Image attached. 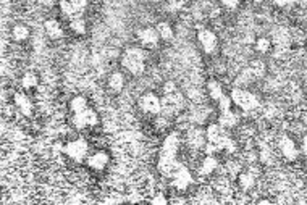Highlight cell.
<instances>
[{"instance_id": "obj_1", "label": "cell", "mask_w": 307, "mask_h": 205, "mask_svg": "<svg viewBox=\"0 0 307 205\" xmlns=\"http://www.w3.org/2000/svg\"><path fill=\"white\" fill-rule=\"evenodd\" d=\"M178 149H180V134L178 133H170L163 140L159 162H157V168H159L160 175L170 179V184L178 191H186L189 186L193 184V175L181 162H178Z\"/></svg>"}, {"instance_id": "obj_2", "label": "cell", "mask_w": 307, "mask_h": 205, "mask_svg": "<svg viewBox=\"0 0 307 205\" xmlns=\"http://www.w3.org/2000/svg\"><path fill=\"white\" fill-rule=\"evenodd\" d=\"M207 142L204 145V152L207 155H213L220 150H226L230 153L236 152V142L230 137V134L226 133V130L218 123H212L207 126L205 130Z\"/></svg>"}, {"instance_id": "obj_3", "label": "cell", "mask_w": 307, "mask_h": 205, "mask_svg": "<svg viewBox=\"0 0 307 205\" xmlns=\"http://www.w3.org/2000/svg\"><path fill=\"white\" fill-rule=\"evenodd\" d=\"M121 65L133 76H141L146 69V54L139 47H128L121 54Z\"/></svg>"}, {"instance_id": "obj_4", "label": "cell", "mask_w": 307, "mask_h": 205, "mask_svg": "<svg viewBox=\"0 0 307 205\" xmlns=\"http://www.w3.org/2000/svg\"><path fill=\"white\" fill-rule=\"evenodd\" d=\"M230 97H231L233 104L238 105L241 110H244V112H252V110H256V108H259V99L252 92L246 91L243 87H234L230 94Z\"/></svg>"}, {"instance_id": "obj_5", "label": "cell", "mask_w": 307, "mask_h": 205, "mask_svg": "<svg viewBox=\"0 0 307 205\" xmlns=\"http://www.w3.org/2000/svg\"><path fill=\"white\" fill-rule=\"evenodd\" d=\"M62 152L67 153V155L75 160L76 163H81L84 160L88 158V153H89V144L86 139H75V140H70L68 144L62 145Z\"/></svg>"}, {"instance_id": "obj_6", "label": "cell", "mask_w": 307, "mask_h": 205, "mask_svg": "<svg viewBox=\"0 0 307 205\" xmlns=\"http://www.w3.org/2000/svg\"><path fill=\"white\" fill-rule=\"evenodd\" d=\"M88 2L89 0H60L58 7H60V11L65 16L73 20V18L83 16L84 10L88 7Z\"/></svg>"}, {"instance_id": "obj_7", "label": "cell", "mask_w": 307, "mask_h": 205, "mask_svg": "<svg viewBox=\"0 0 307 205\" xmlns=\"http://www.w3.org/2000/svg\"><path fill=\"white\" fill-rule=\"evenodd\" d=\"M139 108L149 115H160L162 113V99L154 92H146L139 97Z\"/></svg>"}, {"instance_id": "obj_8", "label": "cell", "mask_w": 307, "mask_h": 205, "mask_svg": "<svg viewBox=\"0 0 307 205\" xmlns=\"http://www.w3.org/2000/svg\"><path fill=\"white\" fill-rule=\"evenodd\" d=\"M198 41H199L201 49L204 50V54H207V55H212L218 47L217 34L207 28H201L198 31Z\"/></svg>"}, {"instance_id": "obj_9", "label": "cell", "mask_w": 307, "mask_h": 205, "mask_svg": "<svg viewBox=\"0 0 307 205\" xmlns=\"http://www.w3.org/2000/svg\"><path fill=\"white\" fill-rule=\"evenodd\" d=\"M183 104H185V99H183L180 91H175L172 94H165L162 99V113H165V115L176 113L183 107Z\"/></svg>"}, {"instance_id": "obj_10", "label": "cell", "mask_w": 307, "mask_h": 205, "mask_svg": "<svg viewBox=\"0 0 307 205\" xmlns=\"http://www.w3.org/2000/svg\"><path fill=\"white\" fill-rule=\"evenodd\" d=\"M99 123V117L93 108H86L80 113H73V125L78 130H84L88 126H96Z\"/></svg>"}, {"instance_id": "obj_11", "label": "cell", "mask_w": 307, "mask_h": 205, "mask_svg": "<svg viewBox=\"0 0 307 205\" xmlns=\"http://www.w3.org/2000/svg\"><path fill=\"white\" fill-rule=\"evenodd\" d=\"M280 152H282V155L286 158V160H290V162H293V160H296L298 155H299V150H298V147L295 144V140H293L290 136H286V134H283L282 137H280Z\"/></svg>"}, {"instance_id": "obj_12", "label": "cell", "mask_w": 307, "mask_h": 205, "mask_svg": "<svg viewBox=\"0 0 307 205\" xmlns=\"http://www.w3.org/2000/svg\"><path fill=\"white\" fill-rule=\"evenodd\" d=\"M108 162H110L108 153L103 152V150H97L94 153H91V155H88V158H86V165L89 166V168L96 170V171L105 170V166L108 165Z\"/></svg>"}, {"instance_id": "obj_13", "label": "cell", "mask_w": 307, "mask_h": 205, "mask_svg": "<svg viewBox=\"0 0 307 205\" xmlns=\"http://www.w3.org/2000/svg\"><path fill=\"white\" fill-rule=\"evenodd\" d=\"M138 39L141 41L142 46L146 47H155L157 44L160 41V36L157 33V29L152 26H147V28H141L138 31Z\"/></svg>"}, {"instance_id": "obj_14", "label": "cell", "mask_w": 307, "mask_h": 205, "mask_svg": "<svg viewBox=\"0 0 307 205\" xmlns=\"http://www.w3.org/2000/svg\"><path fill=\"white\" fill-rule=\"evenodd\" d=\"M188 142L194 149H204V145L207 142L205 131H202L201 128H191L188 131Z\"/></svg>"}, {"instance_id": "obj_15", "label": "cell", "mask_w": 307, "mask_h": 205, "mask_svg": "<svg viewBox=\"0 0 307 205\" xmlns=\"http://www.w3.org/2000/svg\"><path fill=\"white\" fill-rule=\"evenodd\" d=\"M13 102H15L16 108L24 115V117H31L32 115V102L24 92H16L13 95Z\"/></svg>"}, {"instance_id": "obj_16", "label": "cell", "mask_w": 307, "mask_h": 205, "mask_svg": "<svg viewBox=\"0 0 307 205\" xmlns=\"http://www.w3.org/2000/svg\"><path fill=\"white\" fill-rule=\"evenodd\" d=\"M44 29H45V34H47L50 39H62L63 37V29H62V24L58 23L57 20H47L44 23Z\"/></svg>"}, {"instance_id": "obj_17", "label": "cell", "mask_w": 307, "mask_h": 205, "mask_svg": "<svg viewBox=\"0 0 307 205\" xmlns=\"http://www.w3.org/2000/svg\"><path fill=\"white\" fill-rule=\"evenodd\" d=\"M218 125H221L228 130V128H233L238 125V115L234 113L231 108H226V110H220V117H218Z\"/></svg>"}, {"instance_id": "obj_18", "label": "cell", "mask_w": 307, "mask_h": 205, "mask_svg": "<svg viewBox=\"0 0 307 205\" xmlns=\"http://www.w3.org/2000/svg\"><path fill=\"white\" fill-rule=\"evenodd\" d=\"M218 168V160L213 155H205V158L202 160V163L199 166V175L201 176H208Z\"/></svg>"}, {"instance_id": "obj_19", "label": "cell", "mask_w": 307, "mask_h": 205, "mask_svg": "<svg viewBox=\"0 0 307 205\" xmlns=\"http://www.w3.org/2000/svg\"><path fill=\"white\" fill-rule=\"evenodd\" d=\"M238 183L243 188V191H251L256 186V175L252 171H239Z\"/></svg>"}, {"instance_id": "obj_20", "label": "cell", "mask_w": 307, "mask_h": 205, "mask_svg": "<svg viewBox=\"0 0 307 205\" xmlns=\"http://www.w3.org/2000/svg\"><path fill=\"white\" fill-rule=\"evenodd\" d=\"M108 87L110 91L113 92H121L123 87H125V76L120 71H115L108 76Z\"/></svg>"}, {"instance_id": "obj_21", "label": "cell", "mask_w": 307, "mask_h": 205, "mask_svg": "<svg viewBox=\"0 0 307 205\" xmlns=\"http://www.w3.org/2000/svg\"><path fill=\"white\" fill-rule=\"evenodd\" d=\"M207 92H208V95H210V99L215 100V102H218L225 95L223 87H221V84L217 79H210L207 82Z\"/></svg>"}, {"instance_id": "obj_22", "label": "cell", "mask_w": 307, "mask_h": 205, "mask_svg": "<svg viewBox=\"0 0 307 205\" xmlns=\"http://www.w3.org/2000/svg\"><path fill=\"white\" fill-rule=\"evenodd\" d=\"M29 28L26 26V24H15V26H13V29H11V37L13 39H15L16 42H24L26 39H28L29 37Z\"/></svg>"}, {"instance_id": "obj_23", "label": "cell", "mask_w": 307, "mask_h": 205, "mask_svg": "<svg viewBox=\"0 0 307 205\" xmlns=\"http://www.w3.org/2000/svg\"><path fill=\"white\" fill-rule=\"evenodd\" d=\"M86 108H89V105H88V99L84 97V95H75V97L70 100L71 113H80L83 110H86Z\"/></svg>"}, {"instance_id": "obj_24", "label": "cell", "mask_w": 307, "mask_h": 205, "mask_svg": "<svg viewBox=\"0 0 307 205\" xmlns=\"http://www.w3.org/2000/svg\"><path fill=\"white\" fill-rule=\"evenodd\" d=\"M155 29H157V33H159L162 41H172V39H173V34H175V33H173V28L170 26V23L160 21V23L155 26Z\"/></svg>"}, {"instance_id": "obj_25", "label": "cell", "mask_w": 307, "mask_h": 205, "mask_svg": "<svg viewBox=\"0 0 307 205\" xmlns=\"http://www.w3.org/2000/svg\"><path fill=\"white\" fill-rule=\"evenodd\" d=\"M37 82H39L37 74L32 73V71L24 73L23 78H21V86H23L24 89H34V87L37 86Z\"/></svg>"}, {"instance_id": "obj_26", "label": "cell", "mask_w": 307, "mask_h": 205, "mask_svg": "<svg viewBox=\"0 0 307 205\" xmlns=\"http://www.w3.org/2000/svg\"><path fill=\"white\" fill-rule=\"evenodd\" d=\"M70 28L75 31L78 34H84L86 33V21H84V18L80 16V18H73V20H70Z\"/></svg>"}, {"instance_id": "obj_27", "label": "cell", "mask_w": 307, "mask_h": 205, "mask_svg": "<svg viewBox=\"0 0 307 205\" xmlns=\"http://www.w3.org/2000/svg\"><path fill=\"white\" fill-rule=\"evenodd\" d=\"M270 47H272V41L269 39V37H259V39L256 41V50L260 54L269 52Z\"/></svg>"}, {"instance_id": "obj_28", "label": "cell", "mask_w": 307, "mask_h": 205, "mask_svg": "<svg viewBox=\"0 0 307 205\" xmlns=\"http://www.w3.org/2000/svg\"><path fill=\"white\" fill-rule=\"evenodd\" d=\"M186 2L188 0H168V10H172V11L180 10Z\"/></svg>"}, {"instance_id": "obj_29", "label": "cell", "mask_w": 307, "mask_h": 205, "mask_svg": "<svg viewBox=\"0 0 307 205\" xmlns=\"http://www.w3.org/2000/svg\"><path fill=\"white\" fill-rule=\"evenodd\" d=\"M175 91H178V87L173 81H167L165 84H163V94H172Z\"/></svg>"}, {"instance_id": "obj_30", "label": "cell", "mask_w": 307, "mask_h": 205, "mask_svg": "<svg viewBox=\"0 0 307 205\" xmlns=\"http://www.w3.org/2000/svg\"><path fill=\"white\" fill-rule=\"evenodd\" d=\"M220 2L223 3L226 8H236L238 3H239V0H220Z\"/></svg>"}, {"instance_id": "obj_31", "label": "cell", "mask_w": 307, "mask_h": 205, "mask_svg": "<svg viewBox=\"0 0 307 205\" xmlns=\"http://www.w3.org/2000/svg\"><path fill=\"white\" fill-rule=\"evenodd\" d=\"M167 197L165 196H162V194H159L157 197H152V204H162V205H167Z\"/></svg>"}, {"instance_id": "obj_32", "label": "cell", "mask_w": 307, "mask_h": 205, "mask_svg": "<svg viewBox=\"0 0 307 205\" xmlns=\"http://www.w3.org/2000/svg\"><path fill=\"white\" fill-rule=\"evenodd\" d=\"M277 5L280 7H285V5H290V3H295V2H301V0H273Z\"/></svg>"}, {"instance_id": "obj_33", "label": "cell", "mask_w": 307, "mask_h": 205, "mask_svg": "<svg viewBox=\"0 0 307 205\" xmlns=\"http://www.w3.org/2000/svg\"><path fill=\"white\" fill-rule=\"evenodd\" d=\"M301 152L304 153V155L307 157V136H304L303 139V145H301Z\"/></svg>"}, {"instance_id": "obj_34", "label": "cell", "mask_w": 307, "mask_h": 205, "mask_svg": "<svg viewBox=\"0 0 307 205\" xmlns=\"http://www.w3.org/2000/svg\"><path fill=\"white\" fill-rule=\"evenodd\" d=\"M254 2H256V3H260V2H264V0H254Z\"/></svg>"}]
</instances>
